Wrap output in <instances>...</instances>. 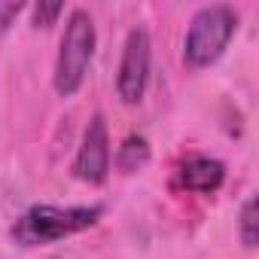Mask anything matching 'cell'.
I'll list each match as a JSON object with an SVG mask.
<instances>
[{
  "label": "cell",
  "instance_id": "6da1fadb",
  "mask_svg": "<svg viewBox=\"0 0 259 259\" xmlns=\"http://www.w3.org/2000/svg\"><path fill=\"white\" fill-rule=\"evenodd\" d=\"M104 217L101 204H31L10 229L19 247H49L95 229Z\"/></svg>",
  "mask_w": 259,
  "mask_h": 259
},
{
  "label": "cell",
  "instance_id": "7a4b0ae2",
  "mask_svg": "<svg viewBox=\"0 0 259 259\" xmlns=\"http://www.w3.org/2000/svg\"><path fill=\"white\" fill-rule=\"evenodd\" d=\"M95 49H98V31L92 16L85 10H70L52 67V89L58 98H73L85 85Z\"/></svg>",
  "mask_w": 259,
  "mask_h": 259
},
{
  "label": "cell",
  "instance_id": "3957f363",
  "mask_svg": "<svg viewBox=\"0 0 259 259\" xmlns=\"http://www.w3.org/2000/svg\"><path fill=\"white\" fill-rule=\"evenodd\" d=\"M238 34V13L229 4H210L195 10V16L189 19L186 37H183V64L189 70H204L210 64H217L232 37Z\"/></svg>",
  "mask_w": 259,
  "mask_h": 259
},
{
  "label": "cell",
  "instance_id": "277c9868",
  "mask_svg": "<svg viewBox=\"0 0 259 259\" xmlns=\"http://www.w3.org/2000/svg\"><path fill=\"white\" fill-rule=\"evenodd\" d=\"M153 70V40L147 28H132L122 43V58L116 70V95L122 104L135 107L144 101Z\"/></svg>",
  "mask_w": 259,
  "mask_h": 259
},
{
  "label": "cell",
  "instance_id": "5b68a950",
  "mask_svg": "<svg viewBox=\"0 0 259 259\" xmlns=\"http://www.w3.org/2000/svg\"><path fill=\"white\" fill-rule=\"evenodd\" d=\"M110 162H113V150H110V128L104 113H95L82 132V141L76 147V159H73V177L89 183V186H104L110 177Z\"/></svg>",
  "mask_w": 259,
  "mask_h": 259
},
{
  "label": "cell",
  "instance_id": "8992f818",
  "mask_svg": "<svg viewBox=\"0 0 259 259\" xmlns=\"http://www.w3.org/2000/svg\"><path fill=\"white\" fill-rule=\"evenodd\" d=\"M226 183V165L213 156H189L177 168V186L192 195H213Z\"/></svg>",
  "mask_w": 259,
  "mask_h": 259
},
{
  "label": "cell",
  "instance_id": "52a82bcc",
  "mask_svg": "<svg viewBox=\"0 0 259 259\" xmlns=\"http://www.w3.org/2000/svg\"><path fill=\"white\" fill-rule=\"evenodd\" d=\"M150 156H153V150H150V141L144 135H128L119 144L113 162H116V168L122 174H138V171H144L150 165Z\"/></svg>",
  "mask_w": 259,
  "mask_h": 259
},
{
  "label": "cell",
  "instance_id": "ba28073f",
  "mask_svg": "<svg viewBox=\"0 0 259 259\" xmlns=\"http://www.w3.org/2000/svg\"><path fill=\"white\" fill-rule=\"evenodd\" d=\"M238 235H241V244L247 250L256 247V195H247L244 204H241V213H238Z\"/></svg>",
  "mask_w": 259,
  "mask_h": 259
},
{
  "label": "cell",
  "instance_id": "9c48e42d",
  "mask_svg": "<svg viewBox=\"0 0 259 259\" xmlns=\"http://www.w3.org/2000/svg\"><path fill=\"white\" fill-rule=\"evenodd\" d=\"M31 10V22H34V28H52L61 16H64V4H61V0H52V4H43V0H40V4H34V7H28Z\"/></svg>",
  "mask_w": 259,
  "mask_h": 259
},
{
  "label": "cell",
  "instance_id": "30bf717a",
  "mask_svg": "<svg viewBox=\"0 0 259 259\" xmlns=\"http://www.w3.org/2000/svg\"><path fill=\"white\" fill-rule=\"evenodd\" d=\"M28 10V4H22V0H0V40H4L13 25L19 22V16Z\"/></svg>",
  "mask_w": 259,
  "mask_h": 259
}]
</instances>
